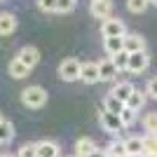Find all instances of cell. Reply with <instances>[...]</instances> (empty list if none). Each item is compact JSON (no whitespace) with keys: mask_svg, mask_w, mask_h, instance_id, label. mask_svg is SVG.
Masks as SVG:
<instances>
[{"mask_svg":"<svg viewBox=\"0 0 157 157\" xmlns=\"http://www.w3.org/2000/svg\"><path fill=\"white\" fill-rule=\"evenodd\" d=\"M21 103L33 108V110H38V108H42V105L47 103V92L38 85H31L21 92Z\"/></svg>","mask_w":157,"mask_h":157,"instance_id":"1","label":"cell"},{"mask_svg":"<svg viewBox=\"0 0 157 157\" xmlns=\"http://www.w3.org/2000/svg\"><path fill=\"white\" fill-rule=\"evenodd\" d=\"M80 71H82V63H80L78 59H73V56H68V59H63L59 63V78L63 80V82H75V80H80Z\"/></svg>","mask_w":157,"mask_h":157,"instance_id":"2","label":"cell"},{"mask_svg":"<svg viewBox=\"0 0 157 157\" xmlns=\"http://www.w3.org/2000/svg\"><path fill=\"white\" fill-rule=\"evenodd\" d=\"M98 122H101L103 131H108V134H117V131L124 129V124H122L117 113H110V110H105V108L98 113Z\"/></svg>","mask_w":157,"mask_h":157,"instance_id":"3","label":"cell"},{"mask_svg":"<svg viewBox=\"0 0 157 157\" xmlns=\"http://www.w3.org/2000/svg\"><path fill=\"white\" fill-rule=\"evenodd\" d=\"M101 35L103 38H117V35H127V26L122 19H103L101 24Z\"/></svg>","mask_w":157,"mask_h":157,"instance_id":"4","label":"cell"},{"mask_svg":"<svg viewBox=\"0 0 157 157\" xmlns=\"http://www.w3.org/2000/svg\"><path fill=\"white\" fill-rule=\"evenodd\" d=\"M89 14H92L94 19H110L113 2L110 0H92L89 2Z\"/></svg>","mask_w":157,"mask_h":157,"instance_id":"5","label":"cell"},{"mask_svg":"<svg viewBox=\"0 0 157 157\" xmlns=\"http://www.w3.org/2000/svg\"><path fill=\"white\" fill-rule=\"evenodd\" d=\"M148 66H150V56H148V52H134V54H129V68H127V71L129 73H143L145 68H148Z\"/></svg>","mask_w":157,"mask_h":157,"instance_id":"6","label":"cell"},{"mask_svg":"<svg viewBox=\"0 0 157 157\" xmlns=\"http://www.w3.org/2000/svg\"><path fill=\"white\" fill-rule=\"evenodd\" d=\"M17 56H19V59L24 61V63H26L28 68H31V71H33V68H35V66L40 63V49H38V47H33V45L21 47Z\"/></svg>","mask_w":157,"mask_h":157,"instance_id":"7","label":"cell"},{"mask_svg":"<svg viewBox=\"0 0 157 157\" xmlns=\"http://www.w3.org/2000/svg\"><path fill=\"white\" fill-rule=\"evenodd\" d=\"M117 66L113 63V59H101L98 61V78L101 82H113V80L117 78Z\"/></svg>","mask_w":157,"mask_h":157,"instance_id":"8","label":"cell"},{"mask_svg":"<svg viewBox=\"0 0 157 157\" xmlns=\"http://www.w3.org/2000/svg\"><path fill=\"white\" fill-rule=\"evenodd\" d=\"M80 80H82L85 85L101 82V78H98V63H94V61H85V63H82V71H80Z\"/></svg>","mask_w":157,"mask_h":157,"instance_id":"9","label":"cell"},{"mask_svg":"<svg viewBox=\"0 0 157 157\" xmlns=\"http://www.w3.org/2000/svg\"><path fill=\"white\" fill-rule=\"evenodd\" d=\"M7 73H10L14 80H26L28 75H31V68H28L19 56H14V59L10 61V66H7Z\"/></svg>","mask_w":157,"mask_h":157,"instance_id":"10","label":"cell"},{"mask_svg":"<svg viewBox=\"0 0 157 157\" xmlns=\"http://www.w3.org/2000/svg\"><path fill=\"white\" fill-rule=\"evenodd\" d=\"M94 150H96V141L94 138H89V136L78 138V143H75V155L78 157H89Z\"/></svg>","mask_w":157,"mask_h":157,"instance_id":"11","label":"cell"},{"mask_svg":"<svg viewBox=\"0 0 157 157\" xmlns=\"http://www.w3.org/2000/svg\"><path fill=\"white\" fill-rule=\"evenodd\" d=\"M17 31V17L12 12H0V35H12Z\"/></svg>","mask_w":157,"mask_h":157,"instance_id":"12","label":"cell"},{"mask_svg":"<svg viewBox=\"0 0 157 157\" xmlns=\"http://www.w3.org/2000/svg\"><path fill=\"white\" fill-rule=\"evenodd\" d=\"M61 148L56 141H38V157H59Z\"/></svg>","mask_w":157,"mask_h":157,"instance_id":"13","label":"cell"},{"mask_svg":"<svg viewBox=\"0 0 157 157\" xmlns=\"http://www.w3.org/2000/svg\"><path fill=\"white\" fill-rule=\"evenodd\" d=\"M103 49L108 56H115L117 52L124 49V35H117V38H103Z\"/></svg>","mask_w":157,"mask_h":157,"instance_id":"14","label":"cell"},{"mask_svg":"<svg viewBox=\"0 0 157 157\" xmlns=\"http://www.w3.org/2000/svg\"><path fill=\"white\" fill-rule=\"evenodd\" d=\"M131 92H134V85H131V82H127V80H122V82H117V85L113 87L110 92L108 94H113V96H117L120 101H129V96H131Z\"/></svg>","mask_w":157,"mask_h":157,"instance_id":"15","label":"cell"},{"mask_svg":"<svg viewBox=\"0 0 157 157\" xmlns=\"http://www.w3.org/2000/svg\"><path fill=\"white\" fill-rule=\"evenodd\" d=\"M124 49H127L129 54H134V52H143V49H145V40L141 38V35H136V33L124 35Z\"/></svg>","mask_w":157,"mask_h":157,"instance_id":"16","label":"cell"},{"mask_svg":"<svg viewBox=\"0 0 157 157\" xmlns=\"http://www.w3.org/2000/svg\"><path fill=\"white\" fill-rule=\"evenodd\" d=\"M103 108H105V110H110V113H117V115H120V113L127 108V103H124V101H120L117 96L108 94V96L103 98Z\"/></svg>","mask_w":157,"mask_h":157,"instance_id":"17","label":"cell"},{"mask_svg":"<svg viewBox=\"0 0 157 157\" xmlns=\"http://www.w3.org/2000/svg\"><path fill=\"white\" fill-rule=\"evenodd\" d=\"M143 155L157 157V134H145L143 136Z\"/></svg>","mask_w":157,"mask_h":157,"instance_id":"18","label":"cell"},{"mask_svg":"<svg viewBox=\"0 0 157 157\" xmlns=\"http://www.w3.org/2000/svg\"><path fill=\"white\" fill-rule=\"evenodd\" d=\"M145 98H148V94H145V92L134 89V92H131V96H129V101H127V105H129V108H134V110L138 113V110L145 105Z\"/></svg>","mask_w":157,"mask_h":157,"instance_id":"19","label":"cell"},{"mask_svg":"<svg viewBox=\"0 0 157 157\" xmlns=\"http://www.w3.org/2000/svg\"><path fill=\"white\" fill-rule=\"evenodd\" d=\"M14 138V127L10 120H2L0 122V145H7Z\"/></svg>","mask_w":157,"mask_h":157,"instance_id":"20","label":"cell"},{"mask_svg":"<svg viewBox=\"0 0 157 157\" xmlns=\"http://www.w3.org/2000/svg\"><path fill=\"white\" fill-rule=\"evenodd\" d=\"M108 155L110 157H129V152H127V143L124 141H110V145H108Z\"/></svg>","mask_w":157,"mask_h":157,"instance_id":"21","label":"cell"},{"mask_svg":"<svg viewBox=\"0 0 157 157\" xmlns=\"http://www.w3.org/2000/svg\"><path fill=\"white\" fill-rule=\"evenodd\" d=\"M124 143H127V152H129V155L143 152V136H131V138H127Z\"/></svg>","mask_w":157,"mask_h":157,"instance_id":"22","label":"cell"},{"mask_svg":"<svg viewBox=\"0 0 157 157\" xmlns=\"http://www.w3.org/2000/svg\"><path fill=\"white\" fill-rule=\"evenodd\" d=\"M150 5V0H127V10L131 14H143Z\"/></svg>","mask_w":157,"mask_h":157,"instance_id":"23","label":"cell"},{"mask_svg":"<svg viewBox=\"0 0 157 157\" xmlns=\"http://www.w3.org/2000/svg\"><path fill=\"white\" fill-rule=\"evenodd\" d=\"M110 59H113V63L117 66V71H127V68H129V52H127V49L117 52L115 56H110Z\"/></svg>","mask_w":157,"mask_h":157,"instance_id":"24","label":"cell"},{"mask_svg":"<svg viewBox=\"0 0 157 157\" xmlns=\"http://www.w3.org/2000/svg\"><path fill=\"white\" fill-rule=\"evenodd\" d=\"M17 157H38V143H24L17 150Z\"/></svg>","mask_w":157,"mask_h":157,"instance_id":"25","label":"cell"},{"mask_svg":"<svg viewBox=\"0 0 157 157\" xmlns=\"http://www.w3.org/2000/svg\"><path fill=\"white\" fill-rule=\"evenodd\" d=\"M143 127L148 134H157V113H148L143 117Z\"/></svg>","mask_w":157,"mask_h":157,"instance_id":"26","label":"cell"},{"mask_svg":"<svg viewBox=\"0 0 157 157\" xmlns=\"http://www.w3.org/2000/svg\"><path fill=\"white\" fill-rule=\"evenodd\" d=\"M120 120H122V124H124V127H131V124H134V120H136V110L127 105L124 110L120 113Z\"/></svg>","mask_w":157,"mask_h":157,"instance_id":"27","label":"cell"},{"mask_svg":"<svg viewBox=\"0 0 157 157\" xmlns=\"http://www.w3.org/2000/svg\"><path fill=\"white\" fill-rule=\"evenodd\" d=\"M75 5H78V0H59V7H56V12L61 14H68L75 10Z\"/></svg>","mask_w":157,"mask_h":157,"instance_id":"28","label":"cell"},{"mask_svg":"<svg viewBox=\"0 0 157 157\" xmlns=\"http://www.w3.org/2000/svg\"><path fill=\"white\" fill-rule=\"evenodd\" d=\"M38 7L42 10V12H56L59 0H38Z\"/></svg>","mask_w":157,"mask_h":157,"instance_id":"29","label":"cell"},{"mask_svg":"<svg viewBox=\"0 0 157 157\" xmlns=\"http://www.w3.org/2000/svg\"><path fill=\"white\" fill-rule=\"evenodd\" d=\"M145 94L150 98H157V78H150L148 85H145Z\"/></svg>","mask_w":157,"mask_h":157,"instance_id":"30","label":"cell"},{"mask_svg":"<svg viewBox=\"0 0 157 157\" xmlns=\"http://www.w3.org/2000/svg\"><path fill=\"white\" fill-rule=\"evenodd\" d=\"M89 157H110V155H108V150H98V148H96Z\"/></svg>","mask_w":157,"mask_h":157,"instance_id":"31","label":"cell"},{"mask_svg":"<svg viewBox=\"0 0 157 157\" xmlns=\"http://www.w3.org/2000/svg\"><path fill=\"white\" fill-rule=\"evenodd\" d=\"M129 157H145V155H143V152H138V155H129Z\"/></svg>","mask_w":157,"mask_h":157,"instance_id":"32","label":"cell"},{"mask_svg":"<svg viewBox=\"0 0 157 157\" xmlns=\"http://www.w3.org/2000/svg\"><path fill=\"white\" fill-rule=\"evenodd\" d=\"M0 157H14V155H7V152H5V155H0Z\"/></svg>","mask_w":157,"mask_h":157,"instance_id":"33","label":"cell"},{"mask_svg":"<svg viewBox=\"0 0 157 157\" xmlns=\"http://www.w3.org/2000/svg\"><path fill=\"white\" fill-rule=\"evenodd\" d=\"M150 5H157V0H150Z\"/></svg>","mask_w":157,"mask_h":157,"instance_id":"34","label":"cell"},{"mask_svg":"<svg viewBox=\"0 0 157 157\" xmlns=\"http://www.w3.org/2000/svg\"><path fill=\"white\" fill-rule=\"evenodd\" d=\"M2 120H5V117H2V115H0V122H2Z\"/></svg>","mask_w":157,"mask_h":157,"instance_id":"35","label":"cell"},{"mask_svg":"<svg viewBox=\"0 0 157 157\" xmlns=\"http://www.w3.org/2000/svg\"><path fill=\"white\" fill-rule=\"evenodd\" d=\"M73 157H78V155H73Z\"/></svg>","mask_w":157,"mask_h":157,"instance_id":"36","label":"cell"}]
</instances>
